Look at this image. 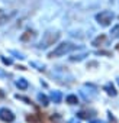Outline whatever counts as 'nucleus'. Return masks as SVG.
I'll return each instance as SVG.
<instances>
[{
	"instance_id": "obj_1",
	"label": "nucleus",
	"mask_w": 119,
	"mask_h": 123,
	"mask_svg": "<svg viewBox=\"0 0 119 123\" xmlns=\"http://www.w3.org/2000/svg\"><path fill=\"white\" fill-rule=\"evenodd\" d=\"M74 48V45L73 43H70V42H63V43H60L51 54H49V56L51 58H57V56H63V55H66L67 52H70L71 49Z\"/></svg>"
},
{
	"instance_id": "obj_2",
	"label": "nucleus",
	"mask_w": 119,
	"mask_h": 123,
	"mask_svg": "<svg viewBox=\"0 0 119 123\" xmlns=\"http://www.w3.org/2000/svg\"><path fill=\"white\" fill-rule=\"evenodd\" d=\"M58 39H60V33H58V32H46V33L42 36L39 46H41V48H46V46H49V45H54Z\"/></svg>"
},
{
	"instance_id": "obj_3",
	"label": "nucleus",
	"mask_w": 119,
	"mask_h": 123,
	"mask_svg": "<svg viewBox=\"0 0 119 123\" xmlns=\"http://www.w3.org/2000/svg\"><path fill=\"white\" fill-rule=\"evenodd\" d=\"M113 18H115V15H113L110 10H103V12H100V13L96 15V20H97L99 25H102V26H109V25L112 23Z\"/></svg>"
},
{
	"instance_id": "obj_4",
	"label": "nucleus",
	"mask_w": 119,
	"mask_h": 123,
	"mask_svg": "<svg viewBox=\"0 0 119 123\" xmlns=\"http://www.w3.org/2000/svg\"><path fill=\"white\" fill-rule=\"evenodd\" d=\"M0 119L5 120V122H13L15 116L12 114L10 110H7V109H2V110H0Z\"/></svg>"
},
{
	"instance_id": "obj_5",
	"label": "nucleus",
	"mask_w": 119,
	"mask_h": 123,
	"mask_svg": "<svg viewBox=\"0 0 119 123\" xmlns=\"http://www.w3.org/2000/svg\"><path fill=\"white\" fill-rule=\"evenodd\" d=\"M105 39H106V36H105V35H100V36H97V38L93 41V45H94V46H99V43H102Z\"/></svg>"
},
{
	"instance_id": "obj_6",
	"label": "nucleus",
	"mask_w": 119,
	"mask_h": 123,
	"mask_svg": "<svg viewBox=\"0 0 119 123\" xmlns=\"http://www.w3.org/2000/svg\"><path fill=\"white\" fill-rule=\"evenodd\" d=\"M10 18H12V15H0V25H3V23L9 22Z\"/></svg>"
},
{
	"instance_id": "obj_7",
	"label": "nucleus",
	"mask_w": 119,
	"mask_h": 123,
	"mask_svg": "<svg viewBox=\"0 0 119 123\" xmlns=\"http://www.w3.org/2000/svg\"><path fill=\"white\" fill-rule=\"evenodd\" d=\"M16 84H18L19 88H26V87H28V83H26V80H23V78H20Z\"/></svg>"
},
{
	"instance_id": "obj_8",
	"label": "nucleus",
	"mask_w": 119,
	"mask_h": 123,
	"mask_svg": "<svg viewBox=\"0 0 119 123\" xmlns=\"http://www.w3.org/2000/svg\"><path fill=\"white\" fill-rule=\"evenodd\" d=\"M67 101H68L70 104H76L79 100H77V97H76V96H68V97H67Z\"/></svg>"
},
{
	"instance_id": "obj_9",
	"label": "nucleus",
	"mask_w": 119,
	"mask_h": 123,
	"mask_svg": "<svg viewBox=\"0 0 119 123\" xmlns=\"http://www.w3.org/2000/svg\"><path fill=\"white\" fill-rule=\"evenodd\" d=\"M110 33H112L115 38H119V25H116V26L112 29V32H110Z\"/></svg>"
},
{
	"instance_id": "obj_10",
	"label": "nucleus",
	"mask_w": 119,
	"mask_h": 123,
	"mask_svg": "<svg viewBox=\"0 0 119 123\" xmlns=\"http://www.w3.org/2000/svg\"><path fill=\"white\" fill-rule=\"evenodd\" d=\"M38 98H39V101H42V104H45V106L48 104V100H46V97H45L44 94H39V96H38Z\"/></svg>"
},
{
	"instance_id": "obj_11",
	"label": "nucleus",
	"mask_w": 119,
	"mask_h": 123,
	"mask_svg": "<svg viewBox=\"0 0 119 123\" xmlns=\"http://www.w3.org/2000/svg\"><path fill=\"white\" fill-rule=\"evenodd\" d=\"M52 98H54L55 101H60V98H61V94H60V93H55V94H52Z\"/></svg>"
}]
</instances>
